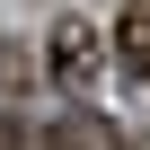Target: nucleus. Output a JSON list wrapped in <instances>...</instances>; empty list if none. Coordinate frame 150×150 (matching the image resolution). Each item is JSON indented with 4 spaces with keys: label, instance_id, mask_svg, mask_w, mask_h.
Masks as SVG:
<instances>
[{
    "label": "nucleus",
    "instance_id": "nucleus-3",
    "mask_svg": "<svg viewBox=\"0 0 150 150\" xmlns=\"http://www.w3.org/2000/svg\"><path fill=\"white\" fill-rule=\"evenodd\" d=\"M0 150H27V124L18 115H0Z\"/></svg>",
    "mask_w": 150,
    "mask_h": 150
},
{
    "label": "nucleus",
    "instance_id": "nucleus-1",
    "mask_svg": "<svg viewBox=\"0 0 150 150\" xmlns=\"http://www.w3.org/2000/svg\"><path fill=\"white\" fill-rule=\"evenodd\" d=\"M44 71H53L62 88H80L88 71H97V27H80V18H62V27H53V44H44Z\"/></svg>",
    "mask_w": 150,
    "mask_h": 150
},
{
    "label": "nucleus",
    "instance_id": "nucleus-2",
    "mask_svg": "<svg viewBox=\"0 0 150 150\" xmlns=\"http://www.w3.org/2000/svg\"><path fill=\"white\" fill-rule=\"evenodd\" d=\"M115 71L124 80H150V0H124V18H115Z\"/></svg>",
    "mask_w": 150,
    "mask_h": 150
}]
</instances>
